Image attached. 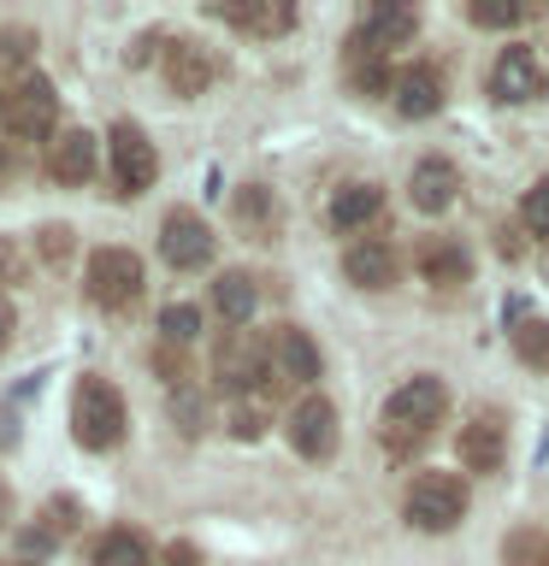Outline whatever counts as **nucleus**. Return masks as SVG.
Wrapping results in <instances>:
<instances>
[{"mask_svg":"<svg viewBox=\"0 0 549 566\" xmlns=\"http://www.w3.org/2000/svg\"><path fill=\"white\" fill-rule=\"evenodd\" d=\"M443 413H449V384L432 378V371H414V378H402L396 389H390V401H384V449L390 454H407V449H419L425 437L443 424Z\"/></svg>","mask_w":549,"mask_h":566,"instance_id":"obj_1","label":"nucleus"},{"mask_svg":"<svg viewBox=\"0 0 549 566\" xmlns=\"http://www.w3.org/2000/svg\"><path fill=\"white\" fill-rule=\"evenodd\" d=\"M124 424H131V413H124L118 384L83 371L77 389H71V437H77L89 454H106V449H118V442H124Z\"/></svg>","mask_w":549,"mask_h":566,"instance_id":"obj_2","label":"nucleus"},{"mask_svg":"<svg viewBox=\"0 0 549 566\" xmlns=\"http://www.w3.org/2000/svg\"><path fill=\"white\" fill-rule=\"evenodd\" d=\"M0 130L12 142H53L60 136V88L42 71H24L0 88Z\"/></svg>","mask_w":549,"mask_h":566,"instance_id":"obj_3","label":"nucleus"},{"mask_svg":"<svg viewBox=\"0 0 549 566\" xmlns=\"http://www.w3.org/2000/svg\"><path fill=\"white\" fill-rule=\"evenodd\" d=\"M467 478L455 472H419L414 484H407L402 495V520L425 531V537H443V531H455L460 520H467Z\"/></svg>","mask_w":549,"mask_h":566,"instance_id":"obj_4","label":"nucleus"},{"mask_svg":"<svg viewBox=\"0 0 549 566\" xmlns=\"http://www.w3.org/2000/svg\"><path fill=\"white\" fill-rule=\"evenodd\" d=\"M142 260L131 254V248H95L89 254V265H83V290H89V301L95 307H106V313H124V307H136L142 301Z\"/></svg>","mask_w":549,"mask_h":566,"instance_id":"obj_5","label":"nucleus"},{"mask_svg":"<svg viewBox=\"0 0 549 566\" xmlns=\"http://www.w3.org/2000/svg\"><path fill=\"white\" fill-rule=\"evenodd\" d=\"M213 378H219V389H230V396L260 389L266 378H278L272 371V343L255 336V331H225L219 354H213Z\"/></svg>","mask_w":549,"mask_h":566,"instance_id":"obj_6","label":"nucleus"},{"mask_svg":"<svg viewBox=\"0 0 549 566\" xmlns=\"http://www.w3.org/2000/svg\"><path fill=\"white\" fill-rule=\"evenodd\" d=\"M106 159H113V184H118V195H148V189H154L159 154H154V142L142 136L131 118L113 124V136H106Z\"/></svg>","mask_w":549,"mask_h":566,"instance_id":"obj_7","label":"nucleus"},{"mask_svg":"<svg viewBox=\"0 0 549 566\" xmlns=\"http://www.w3.org/2000/svg\"><path fill=\"white\" fill-rule=\"evenodd\" d=\"M159 260H166L172 272H201V265H213V230H207L201 212L172 207L166 219H159Z\"/></svg>","mask_w":549,"mask_h":566,"instance_id":"obj_8","label":"nucleus"},{"mask_svg":"<svg viewBox=\"0 0 549 566\" xmlns=\"http://www.w3.org/2000/svg\"><path fill=\"white\" fill-rule=\"evenodd\" d=\"M283 437H290V449L301 460H331V449H336V407L325 396H301L290 407V419H283Z\"/></svg>","mask_w":549,"mask_h":566,"instance_id":"obj_9","label":"nucleus"},{"mask_svg":"<svg viewBox=\"0 0 549 566\" xmlns=\"http://www.w3.org/2000/svg\"><path fill=\"white\" fill-rule=\"evenodd\" d=\"M101 166V142L83 130V124H71V130H60L48 142V177L53 184H65V189H83L89 177H95Z\"/></svg>","mask_w":549,"mask_h":566,"instance_id":"obj_10","label":"nucleus"},{"mask_svg":"<svg viewBox=\"0 0 549 566\" xmlns=\"http://www.w3.org/2000/svg\"><path fill=\"white\" fill-rule=\"evenodd\" d=\"M159 65H166V83H172V95H207V83L219 77V65H213V53L195 42V35H172L166 53H159Z\"/></svg>","mask_w":549,"mask_h":566,"instance_id":"obj_11","label":"nucleus"},{"mask_svg":"<svg viewBox=\"0 0 549 566\" xmlns=\"http://www.w3.org/2000/svg\"><path fill=\"white\" fill-rule=\"evenodd\" d=\"M490 95L503 101V106L538 101V95H543V65H538V53H531V48H503V53H496V65H490Z\"/></svg>","mask_w":549,"mask_h":566,"instance_id":"obj_12","label":"nucleus"},{"mask_svg":"<svg viewBox=\"0 0 549 566\" xmlns=\"http://www.w3.org/2000/svg\"><path fill=\"white\" fill-rule=\"evenodd\" d=\"M460 467L467 472H496L508 460V424L503 413H473L467 424H460Z\"/></svg>","mask_w":549,"mask_h":566,"instance_id":"obj_13","label":"nucleus"},{"mask_svg":"<svg viewBox=\"0 0 549 566\" xmlns=\"http://www.w3.org/2000/svg\"><path fill=\"white\" fill-rule=\"evenodd\" d=\"M455 195H460V171H455V159H443V154H425L414 166V177H407V201L419 212H449Z\"/></svg>","mask_w":549,"mask_h":566,"instance_id":"obj_14","label":"nucleus"},{"mask_svg":"<svg viewBox=\"0 0 549 566\" xmlns=\"http://www.w3.org/2000/svg\"><path fill=\"white\" fill-rule=\"evenodd\" d=\"M272 371L290 384H319V371H325V360H319V343L301 325H278L272 331Z\"/></svg>","mask_w":549,"mask_h":566,"instance_id":"obj_15","label":"nucleus"},{"mask_svg":"<svg viewBox=\"0 0 549 566\" xmlns=\"http://www.w3.org/2000/svg\"><path fill=\"white\" fill-rule=\"evenodd\" d=\"M343 272H349V283H361V290H390V283H396V248L384 237H354L343 248Z\"/></svg>","mask_w":549,"mask_h":566,"instance_id":"obj_16","label":"nucleus"},{"mask_svg":"<svg viewBox=\"0 0 549 566\" xmlns=\"http://www.w3.org/2000/svg\"><path fill=\"white\" fill-rule=\"evenodd\" d=\"M213 18L230 30H242V35H283V30H296V7L290 0H230V7H213Z\"/></svg>","mask_w":549,"mask_h":566,"instance_id":"obj_17","label":"nucleus"},{"mask_svg":"<svg viewBox=\"0 0 549 566\" xmlns=\"http://www.w3.org/2000/svg\"><path fill=\"white\" fill-rule=\"evenodd\" d=\"M361 42H372L379 53H390V48H402V42H414L419 35V12L414 7H402V0H379V7H366V18H361Z\"/></svg>","mask_w":549,"mask_h":566,"instance_id":"obj_18","label":"nucleus"},{"mask_svg":"<svg viewBox=\"0 0 549 566\" xmlns=\"http://www.w3.org/2000/svg\"><path fill=\"white\" fill-rule=\"evenodd\" d=\"M419 277L437 283V290H455V283L473 277V254L455 237H425L419 242Z\"/></svg>","mask_w":549,"mask_h":566,"instance_id":"obj_19","label":"nucleus"},{"mask_svg":"<svg viewBox=\"0 0 549 566\" xmlns=\"http://www.w3.org/2000/svg\"><path fill=\"white\" fill-rule=\"evenodd\" d=\"M396 113L402 118H432L437 106H443V77H437V65H407V71H396Z\"/></svg>","mask_w":549,"mask_h":566,"instance_id":"obj_20","label":"nucleus"},{"mask_svg":"<svg viewBox=\"0 0 549 566\" xmlns=\"http://www.w3.org/2000/svg\"><path fill=\"white\" fill-rule=\"evenodd\" d=\"M343 77L361 88V95L396 88V77H390V53H379L372 42H361V35H349V48H343Z\"/></svg>","mask_w":549,"mask_h":566,"instance_id":"obj_21","label":"nucleus"},{"mask_svg":"<svg viewBox=\"0 0 549 566\" xmlns=\"http://www.w3.org/2000/svg\"><path fill=\"white\" fill-rule=\"evenodd\" d=\"M255 307H260L255 277L248 272H219V283H213V313H219L230 331H242L248 318H255Z\"/></svg>","mask_w":549,"mask_h":566,"instance_id":"obj_22","label":"nucleus"},{"mask_svg":"<svg viewBox=\"0 0 549 566\" xmlns=\"http://www.w3.org/2000/svg\"><path fill=\"white\" fill-rule=\"evenodd\" d=\"M384 212V189L379 184H349L331 195V224L336 230H366Z\"/></svg>","mask_w":549,"mask_h":566,"instance_id":"obj_23","label":"nucleus"},{"mask_svg":"<svg viewBox=\"0 0 549 566\" xmlns=\"http://www.w3.org/2000/svg\"><path fill=\"white\" fill-rule=\"evenodd\" d=\"M89 566H154V548L142 531H106V537L95 543V555H89Z\"/></svg>","mask_w":549,"mask_h":566,"instance_id":"obj_24","label":"nucleus"},{"mask_svg":"<svg viewBox=\"0 0 549 566\" xmlns=\"http://www.w3.org/2000/svg\"><path fill=\"white\" fill-rule=\"evenodd\" d=\"M159 336H166V348H189L195 336H201V307H195V301L159 307Z\"/></svg>","mask_w":549,"mask_h":566,"instance_id":"obj_25","label":"nucleus"},{"mask_svg":"<svg viewBox=\"0 0 549 566\" xmlns=\"http://www.w3.org/2000/svg\"><path fill=\"white\" fill-rule=\"evenodd\" d=\"M467 18H473L478 30H508V24H526L531 7H520V0H473Z\"/></svg>","mask_w":549,"mask_h":566,"instance_id":"obj_26","label":"nucleus"},{"mask_svg":"<svg viewBox=\"0 0 549 566\" xmlns=\"http://www.w3.org/2000/svg\"><path fill=\"white\" fill-rule=\"evenodd\" d=\"M172 419H177V431L184 437H201L207 431V401H201V389H172Z\"/></svg>","mask_w":549,"mask_h":566,"instance_id":"obj_27","label":"nucleus"},{"mask_svg":"<svg viewBox=\"0 0 549 566\" xmlns=\"http://www.w3.org/2000/svg\"><path fill=\"white\" fill-rule=\"evenodd\" d=\"M272 189H260V184H242L237 189V219L248 224V230H266V224H272Z\"/></svg>","mask_w":549,"mask_h":566,"instance_id":"obj_28","label":"nucleus"},{"mask_svg":"<svg viewBox=\"0 0 549 566\" xmlns=\"http://www.w3.org/2000/svg\"><path fill=\"white\" fill-rule=\"evenodd\" d=\"M514 348H520V360L549 366V318H526V325L514 331Z\"/></svg>","mask_w":549,"mask_h":566,"instance_id":"obj_29","label":"nucleus"},{"mask_svg":"<svg viewBox=\"0 0 549 566\" xmlns=\"http://www.w3.org/2000/svg\"><path fill=\"white\" fill-rule=\"evenodd\" d=\"M520 219H526V230H531V237H543V242H549V177H543V184H531V189H526V201H520Z\"/></svg>","mask_w":549,"mask_h":566,"instance_id":"obj_30","label":"nucleus"},{"mask_svg":"<svg viewBox=\"0 0 549 566\" xmlns=\"http://www.w3.org/2000/svg\"><path fill=\"white\" fill-rule=\"evenodd\" d=\"M260 431H266V413L242 401L237 413H230V437H237V442H260Z\"/></svg>","mask_w":549,"mask_h":566,"instance_id":"obj_31","label":"nucleus"},{"mask_svg":"<svg viewBox=\"0 0 549 566\" xmlns=\"http://www.w3.org/2000/svg\"><path fill=\"white\" fill-rule=\"evenodd\" d=\"M35 242H42V254H48L53 265H60V260L71 254V230H65V224H48V230H42V237H35Z\"/></svg>","mask_w":549,"mask_h":566,"instance_id":"obj_32","label":"nucleus"},{"mask_svg":"<svg viewBox=\"0 0 549 566\" xmlns=\"http://www.w3.org/2000/svg\"><path fill=\"white\" fill-rule=\"evenodd\" d=\"M24 277V254H18L12 237H0V283H18Z\"/></svg>","mask_w":549,"mask_h":566,"instance_id":"obj_33","label":"nucleus"},{"mask_svg":"<svg viewBox=\"0 0 549 566\" xmlns=\"http://www.w3.org/2000/svg\"><path fill=\"white\" fill-rule=\"evenodd\" d=\"M166 566H201V555H195V543H172L166 548Z\"/></svg>","mask_w":549,"mask_h":566,"instance_id":"obj_34","label":"nucleus"},{"mask_svg":"<svg viewBox=\"0 0 549 566\" xmlns=\"http://www.w3.org/2000/svg\"><path fill=\"white\" fill-rule=\"evenodd\" d=\"M7 343H12V307L0 301V354H7Z\"/></svg>","mask_w":549,"mask_h":566,"instance_id":"obj_35","label":"nucleus"},{"mask_svg":"<svg viewBox=\"0 0 549 566\" xmlns=\"http://www.w3.org/2000/svg\"><path fill=\"white\" fill-rule=\"evenodd\" d=\"M0 525H7V484H0Z\"/></svg>","mask_w":549,"mask_h":566,"instance_id":"obj_36","label":"nucleus"},{"mask_svg":"<svg viewBox=\"0 0 549 566\" xmlns=\"http://www.w3.org/2000/svg\"><path fill=\"white\" fill-rule=\"evenodd\" d=\"M7 566H30V560H7Z\"/></svg>","mask_w":549,"mask_h":566,"instance_id":"obj_37","label":"nucleus"},{"mask_svg":"<svg viewBox=\"0 0 549 566\" xmlns=\"http://www.w3.org/2000/svg\"><path fill=\"white\" fill-rule=\"evenodd\" d=\"M538 566H549V548H543V560H538Z\"/></svg>","mask_w":549,"mask_h":566,"instance_id":"obj_38","label":"nucleus"},{"mask_svg":"<svg viewBox=\"0 0 549 566\" xmlns=\"http://www.w3.org/2000/svg\"><path fill=\"white\" fill-rule=\"evenodd\" d=\"M0 166H7V154H0Z\"/></svg>","mask_w":549,"mask_h":566,"instance_id":"obj_39","label":"nucleus"}]
</instances>
